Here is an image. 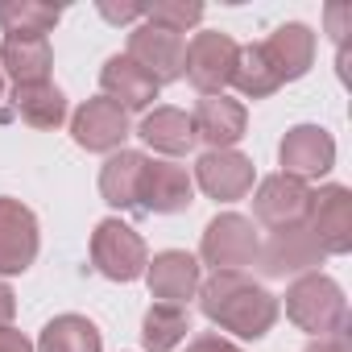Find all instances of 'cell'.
<instances>
[{
    "label": "cell",
    "instance_id": "cell-1",
    "mask_svg": "<svg viewBox=\"0 0 352 352\" xmlns=\"http://www.w3.org/2000/svg\"><path fill=\"white\" fill-rule=\"evenodd\" d=\"M199 307L216 327H224L241 340H261L278 323V298L241 270H216L212 278H204Z\"/></svg>",
    "mask_w": 352,
    "mask_h": 352
},
{
    "label": "cell",
    "instance_id": "cell-2",
    "mask_svg": "<svg viewBox=\"0 0 352 352\" xmlns=\"http://www.w3.org/2000/svg\"><path fill=\"white\" fill-rule=\"evenodd\" d=\"M286 315H290L294 327H302V331H311L319 340V336L344 331L348 302H344L340 282H331L327 274L315 270V274H302V278L290 282V290H286Z\"/></svg>",
    "mask_w": 352,
    "mask_h": 352
},
{
    "label": "cell",
    "instance_id": "cell-3",
    "mask_svg": "<svg viewBox=\"0 0 352 352\" xmlns=\"http://www.w3.org/2000/svg\"><path fill=\"white\" fill-rule=\"evenodd\" d=\"M91 261L112 282H137L145 278L149 249L124 220H100L91 232Z\"/></svg>",
    "mask_w": 352,
    "mask_h": 352
},
{
    "label": "cell",
    "instance_id": "cell-4",
    "mask_svg": "<svg viewBox=\"0 0 352 352\" xmlns=\"http://www.w3.org/2000/svg\"><path fill=\"white\" fill-rule=\"evenodd\" d=\"M257 249H261V241H257L253 220H245L236 212L216 216L204 228V241H199V257L212 265V274L216 270H245V265H253Z\"/></svg>",
    "mask_w": 352,
    "mask_h": 352
},
{
    "label": "cell",
    "instance_id": "cell-5",
    "mask_svg": "<svg viewBox=\"0 0 352 352\" xmlns=\"http://www.w3.org/2000/svg\"><path fill=\"white\" fill-rule=\"evenodd\" d=\"M236 42L220 30H204L191 38L187 46V63H183V75L204 91V96H224V87L232 83V71H236Z\"/></svg>",
    "mask_w": 352,
    "mask_h": 352
},
{
    "label": "cell",
    "instance_id": "cell-6",
    "mask_svg": "<svg viewBox=\"0 0 352 352\" xmlns=\"http://www.w3.org/2000/svg\"><path fill=\"white\" fill-rule=\"evenodd\" d=\"M323 249H319V241H315V232L307 228V224H294V228H278V232H270V241H261V249H257V261L253 265H261V274L265 278H286V274H315L319 265H323Z\"/></svg>",
    "mask_w": 352,
    "mask_h": 352
},
{
    "label": "cell",
    "instance_id": "cell-7",
    "mask_svg": "<svg viewBox=\"0 0 352 352\" xmlns=\"http://www.w3.org/2000/svg\"><path fill=\"white\" fill-rule=\"evenodd\" d=\"M129 58L162 87V83L183 79L187 42H183V34H170V30H162V25L141 21V25L129 34Z\"/></svg>",
    "mask_w": 352,
    "mask_h": 352
},
{
    "label": "cell",
    "instance_id": "cell-8",
    "mask_svg": "<svg viewBox=\"0 0 352 352\" xmlns=\"http://www.w3.org/2000/svg\"><path fill=\"white\" fill-rule=\"evenodd\" d=\"M307 212H311V187L302 179H290V174H270V179H261V187L253 195V216L270 232L307 224Z\"/></svg>",
    "mask_w": 352,
    "mask_h": 352
},
{
    "label": "cell",
    "instance_id": "cell-9",
    "mask_svg": "<svg viewBox=\"0 0 352 352\" xmlns=\"http://www.w3.org/2000/svg\"><path fill=\"white\" fill-rule=\"evenodd\" d=\"M278 157H282V174L311 183V179H323V174L336 166V141L319 124H294L282 137Z\"/></svg>",
    "mask_w": 352,
    "mask_h": 352
},
{
    "label": "cell",
    "instance_id": "cell-10",
    "mask_svg": "<svg viewBox=\"0 0 352 352\" xmlns=\"http://www.w3.org/2000/svg\"><path fill=\"white\" fill-rule=\"evenodd\" d=\"M38 257V220L21 199L0 195V278L25 274Z\"/></svg>",
    "mask_w": 352,
    "mask_h": 352
},
{
    "label": "cell",
    "instance_id": "cell-11",
    "mask_svg": "<svg viewBox=\"0 0 352 352\" xmlns=\"http://www.w3.org/2000/svg\"><path fill=\"white\" fill-rule=\"evenodd\" d=\"M212 199L220 204H236L253 191V162L236 149H208L199 162H195V179Z\"/></svg>",
    "mask_w": 352,
    "mask_h": 352
},
{
    "label": "cell",
    "instance_id": "cell-12",
    "mask_svg": "<svg viewBox=\"0 0 352 352\" xmlns=\"http://www.w3.org/2000/svg\"><path fill=\"white\" fill-rule=\"evenodd\" d=\"M71 137L75 145H83L87 153H116L129 137V112L116 108L112 100H87L75 116H71Z\"/></svg>",
    "mask_w": 352,
    "mask_h": 352
},
{
    "label": "cell",
    "instance_id": "cell-13",
    "mask_svg": "<svg viewBox=\"0 0 352 352\" xmlns=\"http://www.w3.org/2000/svg\"><path fill=\"white\" fill-rule=\"evenodd\" d=\"M307 228L315 232L323 253H348L352 249V195H348V187L311 191Z\"/></svg>",
    "mask_w": 352,
    "mask_h": 352
},
{
    "label": "cell",
    "instance_id": "cell-14",
    "mask_svg": "<svg viewBox=\"0 0 352 352\" xmlns=\"http://www.w3.org/2000/svg\"><path fill=\"white\" fill-rule=\"evenodd\" d=\"M145 282H149V294H153L157 302L183 307L187 298L199 294L204 274H199V261H195L191 253H183V249H166V253H157V257L145 265Z\"/></svg>",
    "mask_w": 352,
    "mask_h": 352
},
{
    "label": "cell",
    "instance_id": "cell-15",
    "mask_svg": "<svg viewBox=\"0 0 352 352\" xmlns=\"http://www.w3.org/2000/svg\"><path fill=\"white\" fill-rule=\"evenodd\" d=\"M195 195V183L187 166H174V162H145L141 174V195L137 208L153 212V216H170V212H183Z\"/></svg>",
    "mask_w": 352,
    "mask_h": 352
},
{
    "label": "cell",
    "instance_id": "cell-16",
    "mask_svg": "<svg viewBox=\"0 0 352 352\" xmlns=\"http://www.w3.org/2000/svg\"><path fill=\"white\" fill-rule=\"evenodd\" d=\"M191 124H195V141H208L212 149H232L241 137H245V124H249V112L241 100H228V96H204L191 112Z\"/></svg>",
    "mask_w": 352,
    "mask_h": 352
},
{
    "label": "cell",
    "instance_id": "cell-17",
    "mask_svg": "<svg viewBox=\"0 0 352 352\" xmlns=\"http://www.w3.org/2000/svg\"><path fill=\"white\" fill-rule=\"evenodd\" d=\"M100 87H104V100H112L116 108L124 112H145L153 100H157V83L129 58V54H112L100 71Z\"/></svg>",
    "mask_w": 352,
    "mask_h": 352
},
{
    "label": "cell",
    "instance_id": "cell-18",
    "mask_svg": "<svg viewBox=\"0 0 352 352\" xmlns=\"http://www.w3.org/2000/svg\"><path fill=\"white\" fill-rule=\"evenodd\" d=\"M261 46H265V58H270V67L278 71L282 83L302 79V75L311 71V63H315V34H311L302 21H286V25H278Z\"/></svg>",
    "mask_w": 352,
    "mask_h": 352
},
{
    "label": "cell",
    "instance_id": "cell-19",
    "mask_svg": "<svg viewBox=\"0 0 352 352\" xmlns=\"http://www.w3.org/2000/svg\"><path fill=\"white\" fill-rule=\"evenodd\" d=\"M137 137L149 149L166 153V157H183V153L195 149V124H191V116L183 108H153V112H145L141 124H137Z\"/></svg>",
    "mask_w": 352,
    "mask_h": 352
},
{
    "label": "cell",
    "instance_id": "cell-20",
    "mask_svg": "<svg viewBox=\"0 0 352 352\" xmlns=\"http://www.w3.org/2000/svg\"><path fill=\"white\" fill-rule=\"evenodd\" d=\"M145 162H149V157L137 153V149H116V153L104 162V170H100V195H104V204H112V208H120V212L137 208Z\"/></svg>",
    "mask_w": 352,
    "mask_h": 352
},
{
    "label": "cell",
    "instance_id": "cell-21",
    "mask_svg": "<svg viewBox=\"0 0 352 352\" xmlns=\"http://www.w3.org/2000/svg\"><path fill=\"white\" fill-rule=\"evenodd\" d=\"M50 42L46 38H5L0 46V67L9 71V79L17 87H34V83H50Z\"/></svg>",
    "mask_w": 352,
    "mask_h": 352
},
{
    "label": "cell",
    "instance_id": "cell-22",
    "mask_svg": "<svg viewBox=\"0 0 352 352\" xmlns=\"http://www.w3.org/2000/svg\"><path fill=\"white\" fill-rule=\"evenodd\" d=\"M191 331V315L187 307H174V302H153L141 319V344L145 352H174Z\"/></svg>",
    "mask_w": 352,
    "mask_h": 352
},
{
    "label": "cell",
    "instance_id": "cell-23",
    "mask_svg": "<svg viewBox=\"0 0 352 352\" xmlns=\"http://www.w3.org/2000/svg\"><path fill=\"white\" fill-rule=\"evenodd\" d=\"M13 112L30 129H58L67 120V96L54 83H34V87H13Z\"/></svg>",
    "mask_w": 352,
    "mask_h": 352
},
{
    "label": "cell",
    "instance_id": "cell-24",
    "mask_svg": "<svg viewBox=\"0 0 352 352\" xmlns=\"http://www.w3.org/2000/svg\"><path fill=\"white\" fill-rule=\"evenodd\" d=\"M63 9L42 5V0H5L0 5V30L5 38H46L58 25Z\"/></svg>",
    "mask_w": 352,
    "mask_h": 352
},
{
    "label": "cell",
    "instance_id": "cell-25",
    "mask_svg": "<svg viewBox=\"0 0 352 352\" xmlns=\"http://www.w3.org/2000/svg\"><path fill=\"white\" fill-rule=\"evenodd\" d=\"M100 327L83 315H58L42 327V340L34 352H100Z\"/></svg>",
    "mask_w": 352,
    "mask_h": 352
},
{
    "label": "cell",
    "instance_id": "cell-26",
    "mask_svg": "<svg viewBox=\"0 0 352 352\" xmlns=\"http://www.w3.org/2000/svg\"><path fill=\"white\" fill-rule=\"evenodd\" d=\"M232 87H236L245 100H265V96H274V91L282 87V79H278V71L270 67V58H265V46H261V42H253V46H241V50H236Z\"/></svg>",
    "mask_w": 352,
    "mask_h": 352
},
{
    "label": "cell",
    "instance_id": "cell-27",
    "mask_svg": "<svg viewBox=\"0 0 352 352\" xmlns=\"http://www.w3.org/2000/svg\"><path fill=\"white\" fill-rule=\"evenodd\" d=\"M145 21L170 34H187L191 25L204 21V5L199 0H157V5H145Z\"/></svg>",
    "mask_w": 352,
    "mask_h": 352
},
{
    "label": "cell",
    "instance_id": "cell-28",
    "mask_svg": "<svg viewBox=\"0 0 352 352\" xmlns=\"http://www.w3.org/2000/svg\"><path fill=\"white\" fill-rule=\"evenodd\" d=\"M323 17H327V34L336 38V46H344L352 34V5H327Z\"/></svg>",
    "mask_w": 352,
    "mask_h": 352
},
{
    "label": "cell",
    "instance_id": "cell-29",
    "mask_svg": "<svg viewBox=\"0 0 352 352\" xmlns=\"http://www.w3.org/2000/svg\"><path fill=\"white\" fill-rule=\"evenodd\" d=\"M100 17L129 25V21H145V5H112V0H100Z\"/></svg>",
    "mask_w": 352,
    "mask_h": 352
},
{
    "label": "cell",
    "instance_id": "cell-30",
    "mask_svg": "<svg viewBox=\"0 0 352 352\" xmlns=\"http://www.w3.org/2000/svg\"><path fill=\"white\" fill-rule=\"evenodd\" d=\"M187 352H241L232 340H224V336H216V331H204V336H195L191 344H187Z\"/></svg>",
    "mask_w": 352,
    "mask_h": 352
},
{
    "label": "cell",
    "instance_id": "cell-31",
    "mask_svg": "<svg viewBox=\"0 0 352 352\" xmlns=\"http://www.w3.org/2000/svg\"><path fill=\"white\" fill-rule=\"evenodd\" d=\"M302 352H352V348H348V336L336 331V336H319V340H311Z\"/></svg>",
    "mask_w": 352,
    "mask_h": 352
},
{
    "label": "cell",
    "instance_id": "cell-32",
    "mask_svg": "<svg viewBox=\"0 0 352 352\" xmlns=\"http://www.w3.org/2000/svg\"><path fill=\"white\" fill-rule=\"evenodd\" d=\"M13 315H17V294H13V286L5 278H0V327H9Z\"/></svg>",
    "mask_w": 352,
    "mask_h": 352
},
{
    "label": "cell",
    "instance_id": "cell-33",
    "mask_svg": "<svg viewBox=\"0 0 352 352\" xmlns=\"http://www.w3.org/2000/svg\"><path fill=\"white\" fill-rule=\"evenodd\" d=\"M0 352H34V344L17 327H0Z\"/></svg>",
    "mask_w": 352,
    "mask_h": 352
},
{
    "label": "cell",
    "instance_id": "cell-34",
    "mask_svg": "<svg viewBox=\"0 0 352 352\" xmlns=\"http://www.w3.org/2000/svg\"><path fill=\"white\" fill-rule=\"evenodd\" d=\"M0 91H5V75H0Z\"/></svg>",
    "mask_w": 352,
    "mask_h": 352
}]
</instances>
